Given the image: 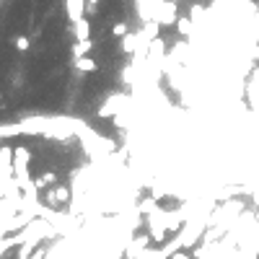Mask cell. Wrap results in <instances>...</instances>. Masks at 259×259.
I'll use <instances>...</instances> for the list:
<instances>
[{"label": "cell", "instance_id": "cell-1", "mask_svg": "<svg viewBox=\"0 0 259 259\" xmlns=\"http://www.w3.org/2000/svg\"><path fill=\"white\" fill-rule=\"evenodd\" d=\"M153 21H158L161 26H176V21H179L176 0H158V6L153 11Z\"/></svg>", "mask_w": 259, "mask_h": 259}, {"label": "cell", "instance_id": "cell-2", "mask_svg": "<svg viewBox=\"0 0 259 259\" xmlns=\"http://www.w3.org/2000/svg\"><path fill=\"white\" fill-rule=\"evenodd\" d=\"M0 179L11 181L13 176V148L11 145H0Z\"/></svg>", "mask_w": 259, "mask_h": 259}, {"label": "cell", "instance_id": "cell-3", "mask_svg": "<svg viewBox=\"0 0 259 259\" xmlns=\"http://www.w3.org/2000/svg\"><path fill=\"white\" fill-rule=\"evenodd\" d=\"M86 6H88V0H65V16L70 24L75 21H81L86 16Z\"/></svg>", "mask_w": 259, "mask_h": 259}, {"label": "cell", "instance_id": "cell-4", "mask_svg": "<svg viewBox=\"0 0 259 259\" xmlns=\"http://www.w3.org/2000/svg\"><path fill=\"white\" fill-rule=\"evenodd\" d=\"M73 32H75V42H88L91 39V21L83 16L81 21L73 24Z\"/></svg>", "mask_w": 259, "mask_h": 259}, {"label": "cell", "instance_id": "cell-5", "mask_svg": "<svg viewBox=\"0 0 259 259\" xmlns=\"http://www.w3.org/2000/svg\"><path fill=\"white\" fill-rule=\"evenodd\" d=\"M138 47H140V37H138V34H127V37L119 39V50L125 52V55L138 52Z\"/></svg>", "mask_w": 259, "mask_h": 259}, {"label": "cell", "instance_id": "cell-6", "mask_svg": "<svg viewBox=\"0 0 259 259\" xmlns=\"http://www.w3.org/2000/svg\"><path fill=\"white\" fill-rule=\"evenodd\" d=\"M176 32H179L181 37H192V32H194V21H192V16H179V21H176Z\"/></svg>", "mask_w": 259, "mask_h": 259}, {"label": "cell", "instance_id": "cell-7", "mask_svg": "<svg viewBox=\"0 0 259 259\" xmlns=\"http://www.w3.org/2000/svg\"><path fill=\"white\" fill-rule=\"evenodd\" d=\"M75 68H78L81 73H94V70H99V63H96V60L94 57H78V60H75Z\"/></svg>", "mask_w": 259, "mask_h": 259}, {"label": "cell", "instance_id": "cell-8", "mask_svg": "<svg viewBox=\"0 0 259 259\" xmlns=\"http://www.w3.org/2000/svg\"><path fill=\"white\" fill-rule=\"evenodd\" d=\"M91 47H94V42H75V47H73V55H75V60L78 57H86L88 52H91Z\"/></svg>", "mask_w": 259, "mask_h": 259}, {"label": "cell", "instance_id": "cell-9", "mask_svg": "<svg viewBox=\"0 0 259 259\" xmlns=\"http://www.w3.org/2000/svg\"><path fill=\"white\" fill-rule=\"evenodd\" d=\"M112 34H114L117 39L127 37V34H130V24H127V21H117V24L112 26Z\"/></svg>", "mask_w": 259, "mask_h": 259}, {"label": "cell", "instance_id": "cell-10", "mask_svg": "<svg viewBox=\"0 0 259 259\" xmlns=\"http://www.w3.org/2000/svg\"><path fill=\"white\" fill-rule=\"evenodd\" d=\"M52 194H55V202H57V200H60V202H68V200H70V189L63 187V184H57V187L52 189Z\"/></svg>", "mask_w": 259, "mask_h": 259}, {"label": "cell", "instance_id": "cell-11", "mask_svg": "<svg viewBox=\"0 0 259 259\" xmlns=\"http://www.w3.org/2000/svg\"><path fill=\"white\" fill-rule=\"evenodd\" d=\"M13 47H16L19 52H26L29 47H32V42H29V37H16L13 39Z\"/></svg>", "mask_w": 259, "mask_h": 259}, {"label": "cell", "instance_id": "cell-12", "mask_svg": "<svg viewBox=\"0 0 259 259\" xmlns=\"http://www.w3.org/2000/svg\"><path fill=\"white\" fill-rule=\"evenodd\" d=\"M171 259H189V254H187V251H174Z\"/></svg>", "mask_w": 259, "mask_h": 259}, {"label": "cell", "instance_id": "cell-13", "mask_svg": "<svg viewBox=\"0 0 259 259\" xmlns=\"http://www.w3.org/2000/svg\"><path fill=\"white\" fill-rule=\"evenodd\" d=\"M101 3V0H88V6H99Z\"/></svg>", "mask_w": 259, "mask_h": 259}, {"label": "cell", "instance_id": "cell-14", "mask_svg": "<svg viewBox=\"0 0 259 259\" xmlns=\"http://www.w3.org/2000/svg\"><path fill=\"white\" fill-rule=\"evenodd\" d=\"M0 101H3V94H0Z\"/></svg>", "mask_w": 259, "mask_h": 259}]
</instances>
